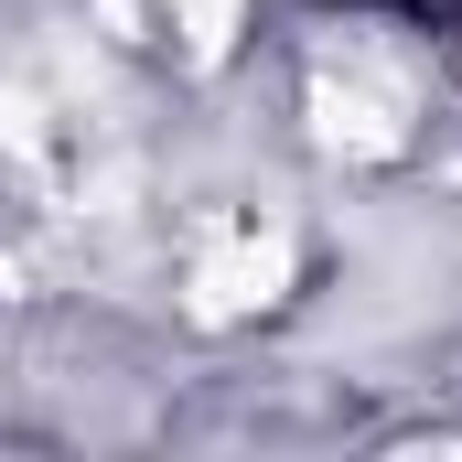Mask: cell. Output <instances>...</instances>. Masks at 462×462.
Here are the masks:
<instances>
[{"mask_svg": "<svg viewBox=\"0 0 462 462\" xmlns=\"http://www.w3.org/2000/svg\"><path fill=\"white\" fill-rule=\"evenodd\" d=\"M420 22H430V32H452V43H462V0H420Z\"/></svg>", "mask_w": 462, "mask_h": 462, "instance_id": "obj_1", "label": "cell"}]
</instances>
